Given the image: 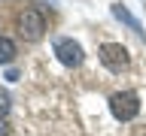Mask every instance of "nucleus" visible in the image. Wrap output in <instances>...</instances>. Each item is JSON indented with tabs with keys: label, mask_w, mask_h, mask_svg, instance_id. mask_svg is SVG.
Returning <instances> with one entry per match:
<instances>
[{
	"label": "nucleus",
	"mask_w": 146,
	"mask_h": 136,
	"mask_svg": "<svg viewBox=\"0 0 146 136\" xmlns=\"http://www.w3.org/2000/svg\"><path fill=\"white\" fill-rule=\"evenodd\" d=\"M110 112L116 121H134L137 112H140V97L134 91H116L110 97Z\"/></svg>",
	"instance_id": "f257e3e1"
},
{
	"label": "nucleus",
	"mask_w": 146,
	"mask_h": 136,
	"mask_svg": "<svg viewBox=\"0 0 146 136\" xmlns=\"http://www.w3.org/2000/svg\"><path fill=\"white\" fill-rule=\"evenodd\" d=\"M98 54H100V63H104L107 70H113V73H122L128 67V61H131V58H128V48L122 42H104Z\"/></svg>",
	"instance_id": "f03ea898"
},
{
	"label": "nucleus",
	"mask_w": 146,
	"mask_h": 136,
	"mask_svg": "<svg viewBox=\"0 0 146 136\" xmlns=\"http://www.w3.org/2000/svg\"><path fill=\"white\" fill-rule=\"evenodd\" d=\"M18 30L25 39H40L46 30V15L40 9H25L21 15H18Z\"/></svg>",
	"instance_id": "7ed1b4c3"
},
{
	"label": "nucleus",
	"mask_w": 146,
	"mask_h": 136,
	"mask_svg": "<svg viewBox=\"0 0 146 136\" xmlns=\"http://www.w3.org/2000/svg\"><path fill=\"white\" fill-rule=\"evenodd\" d=\"M55 54H58V61H61L64 67H79L82 58H85L82 45L76 42V39H70V36H61V39H55Z\"/></svg>",
	"instance_id": "20e7f679"
},
{
	"label": "nucleus",
	"mask_w": 146,
	"mask_h": 136,
	"mask_svg": "<svg viewBox=\"0 0 146 136\" xmlns=\"http://www.w3.org/2000/svg\"><path fill=\"white\" fill-rule=\"evenodd\" d=\"M110 9H113V15H116L119 21H122V24H128L131 30H134V33H140V36H143V24H140V21H137V18L131 15V12H128L125 6H122V3H113Z\"/></svg>",
	"instance_id": "39448f33"
},
{
	"label": "nucleus",
	"mask_w": 146,
	"mask_h": 136,
	"mask_svg": "<svg viewBox=\"0 0 146 136\" xmlns=\"http://www.w3.org/2000/svg\"><path fill=\"white\" fill-rule=\"evenodd\" d=\"M15 58V42L9 36H0V63H9Z\"/></svg>",
	"instance_id": "423d86ee"
},
{
	"label": "nucleus",
	"mask_w": 146,
	"mask_h": 136,
	"mask_svg": "<svg viewBox=\"0 0 146 136\" xmlns=\"http://www.w3.org/2000/svg\"><path fill=\"white\" fill-rule=\"evenodd\" d=\"M6 112H9V94H6V91H0V118L6 115Z\"/></svg>",
	"instance_id": "0eeeda50"
},
{
	"label": "nucleus",
	"mask_w": 146,
	"mask_h": 136,
	"mask_svg": "<svg viewBox=\"0 0 146 136\" xmlns=\"http://www.w3.org/2000/svg\"><path fill=\"white\" fill-rule=\"evenodd\" d=\"M0 136H9V124L3 121V118H0Z\"/></svg>",
	"instance_id": "6e6552de"
}]
</instances>
